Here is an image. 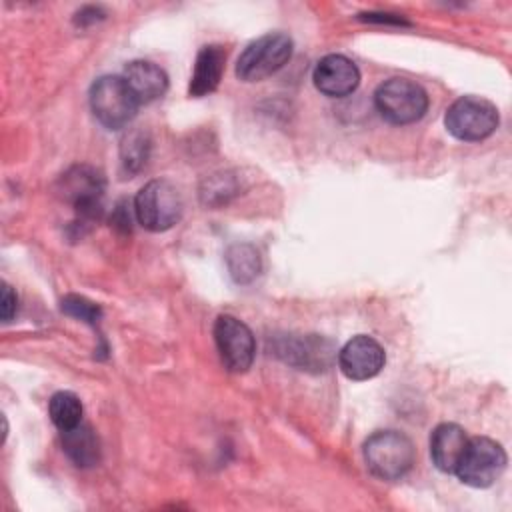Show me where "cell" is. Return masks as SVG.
Instances as JSON below:
<instances>
[{
    "label": "cell",
    "mask_w": 512,
    "mask_h": 512,
    "mask_svg": "<svg viewBox=\"0 0 512 512\" xmlns=\"http://www.w3.org/2000/svg\"><path fill=\"white\" fill-rule=\"evenodd\" d=\"M412 440L398 430H378L364 442L366 468L380 480H400L414 464Z\"/></svg>",
    "instance_id": "obj_1"
},
{
    "label": "cell",
    "mask_w": 512,
    "mask_h": 512,
    "mask_svg": "<svg viewBox=\"0 0 512 512\" xmlns=\"http://www.w3.org/2000/svg\"><path fill=\"white\" fill-rule=\"evenodd\" d=\"M180 190L164 178L144 184L134 198V214L140 226L150 232H164L172 228L182 216Z\"/></svg>",
    "instance_id": "obj_2"
},
{
    "label": "cell",
    "mask_w": 512,
    "mask_h": 512,
    "mask_svg": "<svg viewBox=\"0 0 512 512\" xmlns=\"http://www.w3.org/2000/svg\"><path fill=\"white\" fill-rule=\"evenodd\" d=\"M376 110L390 124H412L428 110L426 90L408 78H390L374 92Z\"/></svg>",
    "instance_id": "obj_3"
},
{
    "label": "cell",
    "mask_w": 512,
    "mask_h": 512,
    "mask_svg": "<svg viewBox=\"0 0 512 512\" xmlns=\"http://www.w3.org/2000/svg\"><path fill=\"white\" fill-rule=\"evenodd\" d=\"M138 102L122 76H102L90 88L94 118L108 130H120L132 122Z\"/></svg>",
    "instance_id": "obj_4"
},
{
    "label": "cell",
    "mask_w": 512,
    "mask_h": 512,
    "mask_svg": "<svg viewBox=\"0 0 512 512\" xmlns=\"http://www.w3.org/2000/svg\"><path fill=\"white\" fill-rule=\"evenodd\" d=\"M498 108L480 96H462L450 104L444 116L446 130L464 142L488 138L498 128Z\"/></svg>",
    "instance_id": "obj_5"
},
{
    "label": "cell",
    "mask_w": 512,
    "mask_h": 512,
    "mask_svg": "<svg viewBox=\"0 0 512 512\" xmlns=\"http://www.w3.org/2000/svg\"><path fill=\"white\" fill-rule=\"evenodd\" d=\"M292 56V40L282 32H270L250 42L236 62V76L244 82H260L278 72Z\"/></svg>",
    "instance_id": "obj_6"
},
{
    "label": "cell",
    "mask_w": 512,
    "mask_h": 512,
    "mask_svg": "<svg viewBox=\"0 0 512 512\" xmlns=\"http://www.w3.org/2000/svg\"><path fill=\"white\" fill-rule=\"evenodd\" d=\"M506 460H508L506 452L496 440L486 436H474V438H468L466 450L454 474L466 486L488 488L504 472Z\"/></svg>",
    "instance_id": "obj_7"
},
{
    "label": "cell",
    "mask_w": 512,
    "mask_h": 512,
    "mask_svg": "<svg viewBox=\"0 0 512 512\" xmlns=\"http://www.w3.org/2000/svg\"><path fill=\"white\" fill-rule=\"evenodd\" d=\"M104 176L92 166H72L58 180V194L70 202L82 222H92L102 216Z\"/></svg>",
    "instance_id": "obj_8"
},
{
    "label": "cell",
    "mask_w": 512,
    "mask_h": 512,
    "mask_svg": "<svg viewBox=\"0 0 512 512\" xmlns=\"http://www.w3.org/2000/svg\"><path fill=\"white\" fill-rule=\"evenodd\" d=\"M214 342L224 366L230 372H246L256 354L252 330L236 316L222 314L214 322Z\"/></svg>",
    "instance_id": "obj_9"
},
{
    "label": "cell",
    "mask_w": 512,
    "mask_h": 512,
    "mask_svg": "<svg viewBox=\"0 0 512 512\" xmlns=\"http://www.w3.org/2000/svg\"><path fill=\"white\" fill-rule=\"evenodd\" d=\"M384 364V348L372 336L366 334L350 338L338 352V366L342 374L350 380H370L376 374H380Z\"/></svg>",
    "instance_id": "obj_10"
},
{
    "label": "cell",
    "mask_w": 512,
    "mask_h": 512,
    "mask_svg": "<svg viewBox=\"0 0 512 512\" xmlns=\"http://www.w3.org/2000/svg\"><path fill=\"white\" fill-rule=\"evenodd\" d=\"M312 80L322 94L330 98H342L358 88L360 70L350 58L342 54H328L318 60Z\"/></svg>",
    "instance_id": "obj_11"
},
{
    "label": "cell",
    "mask_w": 512,
    "mask_h": 512,
    "mask_svg": "<svg viewBox=\"0 0 512 512\" xmlns=\"http://www.w3.org/2000/svg\"><path fill=\"white\" fill-rule=\"evenodd\" d=\"M122 78L138 104H150L164 96L168 90L166 72L148 60H134L126 64Z\"/></svg>",
    "instance_id": "obj_12"
},
{
    "label": "cell",
    "mask_w": 512,
    "mask_h": 512,
    "mask_svg": "<svg viewBox=\"0 0 512 512\" xmlns=\"http://www.w3.org/2000/svg\"><path fill=\"white\" fill-rule=\"evenodd\" d=\"M468 436L464 428L452 422H444L434 428L430 436V456L440 472L454 474L456 466L466 450Z\"/></svg>",
    "instance_id": "obj_13"
},
{
    "label": "cell",
    "mask_w": 512,
    "mask_h": 512,
    "mask_svg": "<svg viewBox=\"0 0 512 512\" xmlns=\"http://www.w3.org/2000/svg\"><path fill=\"white\" fill-rule=\"evenodd\" d=\"M224 64H226V52L222 46L210 44L200 48V52L196 54L188 94L194 98H200L214 92L222 80Z\"/></svg>",
    "instance_id": "obj_14"
},
{
    "label": "cell",
    "mask_w": 512,
    "mask_h": 512,
    "mask_svg": "<svg viewBox=\"0 0 512 512\" xmlns=\"http://www.w3.org/2000/svg\"><path fill=\"white\" fill-rule=\"evenodd\" d=\"M62 450L78 468H92L100 462V440L92 426L80 422L62 430Z\"/></svg>",
    "instance_id": "obj_15"
},
{
    "label": "cell",
    "mask_w": 512,
    "mask_h": 512,
    "mask_svg": "<svg viewBox=\"0 0 512 512\" xmlns=\"http://www.w3.org/2000/svg\"><path fill=\"white\" fill-rule=\"evenodd\" d=\"M226 264L230 276L238 284L252 282L260 272V256L258 250L250 244H234L226 252Z\"/></svg>",
    "instance_id": "obj_16"
},
{
    "label": "cell",
    "mask_w": 512,
    "mask_h": 512,
    "mask_svg": "<svg viewBox=\"0 0 512 512\" xmlns=\"http://www.w3.org/2000/svg\"><path fill=\"white\" fill-rule=\"evenodd\" d=\"M82 402L80 398L70 392V390H60L56 392L50 402H48V414L52 424L62 432L68 428H74L76 424L82 422Z\"/></svg>",
    "instance_id": "obj_17"
},
{
    "label": "cell",
    "mask_w": 512,
    "mask_h": 512,
    "mask_svg": "<svg viewBox=\"0 0 512 512\" xmlns=\"http://www.w3.org/2000/svg\"><path fill=\"white\" fill-rule=\"evenodd\" d=\"M148 152H150V140L144 132L134 130L124 136L122 146H120V158H122V164L126 166V170H130V172L140 170L146 164Z\"/></svg>",
    "instance_id": "obj_18"
},
{
    "label": "cell",
    "mask_w": 512,
    "mask_h": 512,
    "mask_svg": "<svg viewBox=\"0 0 512 512\" xmlns=\"http://www.w3.org/2000/svg\"><path fill=\"white\" fill-rule=\"evenodd\" d=\"M62 312L74 316V318H80L92 326H96L102 318V312H100V306L86 300L84 296H76V294H68L62 298Z\"/></svg>",
    "instance_id": "obj_19"
},
{
    "label": "cell",
    "mask_w": 512,
    "mask_h": 512,
    "mask_svg": "<svg viewBox=\"0 0 512 512\" xmlns=\"http://www.w3.org/2000/svg\"><path fill=\"white\" fill-rule=\"evenodd\" d=\"M230 194H234V184L228 174L212 176L206 180V188H202V198L206 204H222Z\"/></svg>",
    "instance_id": "obj_20"
},
{
    "label": "cell",
    "mask_w": 512,
    "mask_h": 512,
    "mask_svg": "<svg viewBox=\"0 0 512 512\" xmlns=\"http://www.w3.org/2000/svg\"><path fill=\"white\" fill-rule=\"evenodd\" d=\"M16 302H18V298H16L14 290L4 282V284H2V304H0L2 320H4V322L12 320V316H14V312H16Z\"/></svg>",
    "instance_id": "obj_21"
}]
</instances>
